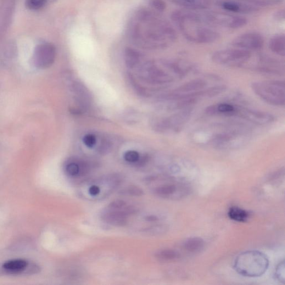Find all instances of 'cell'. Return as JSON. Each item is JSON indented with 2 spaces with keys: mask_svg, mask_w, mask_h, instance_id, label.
Wrapping results in <instances>:
<instances>
[{
  "mask_svg": "<svg viewBox=\"0 0 285 285\" xmlns=\"http://www.w3.org/2000/svg\"><path fill=\"white\" fill-rule=\"evenodd\" d=\"M130 36L139 47L164 49L177 39V33L167 22L160 19L152 11L141 9L137 13L130 26Z\"/></svg>",
  "mask_w": 285,
  "mask_h": 285,
  "instance_id": "1",
  "label": "cell"
},
{
  "mask_svg": "<svg viewBox=\"0 0 285 285\" xmlns=\"http://www.w3.org/2000/svg\"><path fill=\"white\" fill-rule=\"evenodd\" d=\"M172 20L182 34L190 42L198 44L215 43L220 37L219 33L211 27L203 16L190 10H177Z\"/></svg>",
  "mask_w": 285,
  "mask_h": 285,
  "instance_id": "2",
  "label": "cell"
},
{
  "mask_svg": "<svg viewBox=\"0 0 285 285\" xmlns=\"http://www.w3.org/2000/svg\"><path fill=\"white\" fill-rule=\"evenodd\" d=\"M269 266L267 257L258 251H245L234 260V270L239 275L248 277H258L264 275Z\"/></svg>",
  "mask_w": 285,
  "mask_h": 285,
  "instance_id": "3",
  "label": "cell"
},
{
  "mask_svg": "<svg viewBox=\"0 0 285 285\" xmlns=\"http://www.w3.org/2000/svg\"><path fill=\"white\" fill-rule=\"evenodd\" d=\"M254 93L266 103L276 107L285 104L284 82L281 80H265L251 84Z\"/></svg>",
  "mask_w": 285,
  "mask_h": 285,
  "instance_id": "4",
  "label": "cell"
},
{
  "mask_svg": "<svg viewBox=\"0 0 285 285\" xmlns=\"http://www.w3.org/2000/svg\"><path fill=\"white\" fill-rule=\"evenodd\" d=\"M251 57L250 52L234 48L219 50L212 54L211 58L212 60L217 64L237 66L248 62Z\"/></svg>",
  "mask_w": 285,
  "mask_h": 285,
  "instance_id": "5",
  "label": "cell"
},
{
  "mask_svg": "<svg viewBox=\"0 0 285 285\" xmlns=\"http://www.w3.org/2000/svg\"><path fill=\"white\" fill-rule=\"evenodd\" d=\"M210 25L219 26L230 29H237L245 26L248 20L243 17L216 12H210L203 16Z\"/></svg>",
  "mask_w": 285,
  "mask_h": 285,
  "instance_id": "6",
  "label": "cell"
},
{
  "mask_svg": "<svg viewBox=\"0 0 285 285\" xmlns=\"http://www.w3.org/2000/svg\"><path fill=\"white\" fill-rule=\"evenodd\" d=\"M55 58L54 46L50 43H44L36 47L33 54L32 62L36 68L45 69L53 64Z\"/></svg>",
  "mask_w": 285,
  "mask_h": 285,
  "instance_id": "7",
  "label": "cell"
},
{
  "mask_svg": "<svg viewBox=\"0 0 285 285\" xmlns=\"http://www.w3.org/2000/svg\"><path fill=\"white\" fill-rule=\"evenodd\" d=\"M264 39L258 32H250L243 33L234 38L231 46L234 48L247 50L249 52L258 51L264 47Z\"/></svg>",
  "mask_w": 285,
  "mask_h": 285,
  "instance_id": "8",
  "label": "cell"
},
{
  "mask_svg": "<svg viewBox=\"0 0 285 285\" xmlns=\"http://www.w3.org/2000/svg\"><path fill=\"white\" fill-rule=\"evenodd\" d=\"M191 108L181 109L179 112L173 114L169 118L161 120L158 123V130L161 132L180 131L191 118Z\"/></svg>",
  "mask_w": 285,
  "mask_h": 285,
  "instance_id": "9",
  "label": "cell"
},
{
  "mask_svg": "<svg viewBox=\"0 0 285 285\" xmlns=\"http://www.w3.org/2000/svg\"><path fill=\"white\" fill-rule=\"evenodd\" d=\"M236 116L258 125H269L275 120V117L270 113L239 107H237Z\"/></svg>",
  "mask_w": 285,
  "mask_h": 285,
  "instance_id": "10",
  "label": "cell"
},
{
  "mask_svg": "<svg viewBox=\"0 0 285 285\" xmlns=\"http://www.w3.org/2000/svg\"><path fill=\"white\" fill-rule=\"evenodd\" d=\"M155 192L165 197H182L187 194V187L181 182L166 184L156 188Z\"/></svg>",
  "mask_w": 285,
  "mask_h": 285,
  "instance_id": "11",
  "label": "cell"
},
{
  "mask_svg": "<svg viewBox=\"0 0 285 285\" xmlns=\"http://www.w3.org/2000/svg\"><path fill=\"white\" fill-rule=\"evenodd\" d=\"M220 6L222 9L233 13L249 14L258 12L259 10L237 0H223Z\"/></svg>",
  "mask_w": 285,
  "mask_h": 285,
  "instance_id": "12",
  "label": "cell"
},
{
  "mask_svg": "<svg viewBox=\"0 0 285 285\" xmlns=\"http://www.w3.org/2000/svg\"><path fill=\"white\" fill-rule=\"evenodd\" d=\"M206 113L210 115H236L237 107L231 104L220 103L212 105L206 109Z\"/></svg>",
  "mask_w": 285,
  "mask_h": 285,
  "instance_id": "13",
  "label": "cell"
},
{
  "mask_svg": "<svg viewBox=\"0 0 285 285\" xmlns=\"http://www.w3.org/2000/svg\"><path fill=\"white\" fill-rule=\"evenodd\" d=\"M145 69L147 70V79L154 84L161 85L173 81V77L171 75L153 65H147V68Z\"/></svg>",
  "mask_w": 285,
  "mask_h": 285,
  "instance_id": "14",
  "label": "cell"
},
{
  "mask_svg": "<svg viewBox=\"0 0 285 285\" xmlns=\"http://www.w3.org/2000/svg\"><path fill=\"white\" fill-rule=\"evenodd\" d=\"M102 217L104 222L113 226H125L127 224V216L123 211H111L105 212Z\"/></svg>",
  "mask_w": 285,
  "mask_h": 285,
  "instance_id": "15",
  "label": "cell"
},
{
  "mask_svg": "<svg viewBox=\"0 0 285 285\" xmlns=\"http://www.w3.org/2000/svg\"><path fill=\"white\" fill-rule=\"evenodd\" d=\"M208 83L200 79H194L188 82L177 88L173 93L178 94H190L203 90Z\"/></svg>",
  "mask_w": 285,
  "mask_h": 285,
  "instance_id": "16",
  "label": "cell"
},
{
  "mask_svg": "<svg viewBox=\"0 0 285 285\" xmlns=\"http://www.w3.org/2000/svg\"><path fill=\"white\" fill-rule=\"evenodd\" d=\"M269 48L273 53L281 56V57H284L285 35L284 33H277L275 35L273 36L269 42Z\"/></svg>",
  "mask_w": 285,
  "mask_h": 285,
  "instance_id": "17",
  "label": "cell"
},
{
  "mask_svg": "<svg viewBox=\"0 0 285 285\" xmlns=\"http://www.w3.org/2000/svg\"><path fill=\"white\" fill-rule=\"evenodd\" d=\"M171 3L186 9L202 10L208 8L207 0H169Z\"/></svg>",
  "mask_w": 285,
  "mask_h": 285,
  "instance_id": "18",
  "label": "cell"
},
{
  "mask_svg": "<svg viewBox=\"0 0 285 285\" xmlns=\"http://www.w3.org/2000/svg\"><path fill=\"white\" fill-rule=\"evenodd\" d=\"M28 266L27 262L24 260L15 259L6 262L3 265L5 271L10 273H19L24 272Z\"/></svg>",
  "mask_w": 285,
  "mask_h": 285,
  "instance_id": "19",
  "label": "cell"
},
{
  "mask_svg": "<svg viewBox=\"0 0 285 285\" xmlns=\"http://www.w3.org/2000/svg\"><path fill=\"white\" fill-rule=\"evenodd\" d=\"M205 247L204 240L200 237L188 238L183 244L184 250L189 253L194 254L200 253L204 249Z\"/></svg>",
  "mask_w": 285,
  "mask_h": 285,
  "instance_id": "20",
  "label": "cell"
},
{
  "mask_svg": "<svg viewBox=\"0 0 285 285\" xmlns=\"http://www.w3.org/2000/svg\"><path fill=\"white\" fill-rule=\"evenodd\" d=\"M228 216L234 221L245 222L249 219L250 214L247 211L238 207L232 206L228 210Z\"/></svg>",
  "mask_w": 285,
  "mask_h": 285,
  "instance_id": "21",
  "label": "cell"
},
{
  "mask_svg": "<svg viewBox=\"0 0 285 285\" xmlns=\"http://www.w3.org/2000/svg\"><path fill=\"white\" fill-rule=\"evenodd\" d=\"M258 8H268L281 4L282 0H237Z\"/></svg>",
  "mask_w": 285,
  "mask_h": 285,
  "instance_id": "22",
  "label": "cell"
},
{
  "mask_svg": "<svg viewBox=\"0 0 285 285\" xmlns=\"http://www.w3.org/2000/svg\"><path fill=\"white\" fill-rule=\"evenodd\" d=\"M140 55L135 49L128 48L125 51V61L129 68H133L139 63Z\"/></svg>",
  "mask_w": 285,
  "mask_h": 285,
  "instance_id": "23",
  "label": "cell"
},
{
  "mask_svg": "<svg viewBox=\"0 0 285 285\" xmlns=\"http://www.w3.org/2000/svg\"><path fill=\"white\" fill-rule=\"evenodd\" d=\"M156 258L161 261H172L180 258V254L173 250H164L156 254Z\"/></svg>",
  "mask_w": 285,
  "mask_h": 285,
  "instance_id": "24",
  "label": "cell"
},
{
  "mask_svg": "<svg viewBox=\"0 0 285 285\" xmlns=\"http://www.w3.org/2000/svg\"><path fill=\"white\" fill-rule=\"evenodd\" d=\"M227 89V87L224 85L212 87L208 89H203V97L212 98L219 96L224 92Z\"/></svg>",
  "mask_w": 285,
  "mask_h": 285,
  "instance_id": "25",
  "label": "cell"
},
{
  "mask_svg": "<svg viewBox=\"0 0 285 285\" xmlns=\"http://www.w3.org/2000/svg\"><path fill=\"white\" fill-rule=\"evenodd\" d=\"M148 4L151 8L159 13L164 12L167 7L164 0H148Z\"/></svg>",
  "mask_w": 285,
  "mask_h": 285,
  "instance_id": "26",
  "label": "cell"
},
{
  "mask_svg": "<svg viewBox=\"0 0 285 285\" xmlns=\"http://www.w3.org/2000/svg\"><path fill=\"white\" fill-rule=\"evenodd\" d=\"M46 2L47 0H26V5L28 9L37 10L42 9Z\"/></svg>",
  "mask_w": 285,
  "mask_h": 285,
  "instance_id": "27",
  "label": "cell"
},
{
  "mask_svg": "<svg viewBox=\"0 0 285 285\" xmlns=\"http://www.w3.org/2000/svg\"><path fill=\"white\" fill-rule=\"evenodd\" d=\"M284 261H283L277 265L275 271L277 280L282 283H284Z\"/></svg>",
  "mask_w": 285,
  "mask_h": 285,
  "instance_id": "28",
  "label": "cell"
},
{
  "mask_svg": "<svg viewBox=\"0 0 285 285\" xmlns=\"http://www.w3.org/2000/svg\"><path fill=\"white\" fill-rule=\"evenodd\" d=\"M125 160L130 163H137L140 155L135 150H130L127 152L124 156Z\"/></svg>",
  "mask_w": 285,
  "mask_h": 285,
  "instance_id": "29",
  "label": "cell"
},
{
  "mask_svg": "<svg viewBox=\"0 0 285 285\" xmlns=\"http://www.w3.org/2000/svg\"><path fill=\"white\" fill-rule=\"evenodd\" d=\"M66 171L70 176H76L80 172V166L76 163L72 162V163H70L66 166Z\"/></svg>",
  "mask_w": 285,
  "mask_h": 285,
  "instance_id": "30",
  "label": "cell"
},
{
  "mask_svg": "<svg viewBox=\"0 0 285 285\" xmlns=\"http://www.w3.org/2000/svg\"><path fill=\"white\" fill-rule=\"evenodd\" d=\"M126 192L131 195H133V196L136 197L142 196L144 194L143 189L136 186H131L128 187L127 189Z\"/></svg>",
  "mask_w": 285,
  "mask_h": 285,
  "instance_id": "31",
  "label": "cell"
},
{
  "mask_svg": "<svg viewBox=\"0 0 285 285\" xmlns=\"http://www.w3.org/2000/svg\"><path fill=\"white\" fill-rule=\"evenodd\" d=\"M83 142L88 148H93L96 145L97 139L93 135H87L83 138Z\"/></svg>",
  "mask_w": 285,
  "mask_h": 285,
  "instance_id": "32",
  "label": "cell"
},
{
  "mask_svg": "<svg viewBox=\"0 0 285 285\" xmlns=\"http://www.w3.org/2000/svg\"><path fill=\"white\" fill-rule=\"evenodd\" d=\"M163 226H156L150 228L144 229L143 232L149 235H155L164 231Z\"/></svg>",
  "mask_w": 285,
  "mask_h": 285,
  "instance_id": "33",
  "label": "cell"
},
{
  "mask_svg": "<svg viewBox=\"0 0 285 285\" xmlns=\"http://www.w3.org/2000/svg\"><path fill=\"white\" fill-rule=\"evenodd\" d=\"M126 205L124 200L118 199L113 201L109 205V208L111 210H119L120 209Z\"/></svg>",
  "mask_w": 285,
  "mask_h": 285,
  "instance_id": "34",
  "label": "cell"
},
{
  "mask_svg": "<svg viewBox=\"0 0 285 285\" xmlns=\"http://www.w3.org/2000/svg\"><path fill=\"white\" fill-rule=\"evenodd\" d=\"M274 19L277 21H283L285 19V12L284 10H280L277 11V12L274 14Z\"/></svg>",
  "mask_w": 285,
  "mask_h": 285,
  "instance_id": "35",
  "label": "cell"
},
{
  "mask_svg": "<svg viewBox=\"0 0 285 285\" xmlns=\"http://www.w3.org/2000/svg\"><path fill=\"white\" fill-rule=\"evenodd\" d=\"M89 193H90L93 196H96L100 192V188L96 185H93L89 188Z\"/></svg>",
  "mask_w": 285,
  "mask_h": 285,
  "instance_id": "36",
  "label": "cell"
},
{
  "mask_svg": "<svg viewBox=\"0 0 285 285\" xmlns=\"http://www.w3.org/2000/svg\"><path fill=\"white\" fill-rule=\"evenodd\" d=\"M136 209L134 208V207L133 206H129V207H127V208H126V209H125V210L124 211H123V212H124V213L127 215H130L132 214H135L136 212Z\"/></svg>",
  "mask_w": 285,
  "mask_h": 285,
  "instance_id": "37",
  "label": "cell"
},
{
  "mask_svg": "<svg viewBox=\"0 0 285 285\" xmlns=\"http://www.w3.org/2000/svg\"><path fill=\"white\" fill-rule=\"evenodd\" d=\"M145 220L148 222H156L158 220V218L154 215L147 216L145 217Z\"/></svg>",
  "mask_w": 285,
  "mask_h": 285,
  "instance_id": "38",
  "label": "cell"
}]
</instances>
